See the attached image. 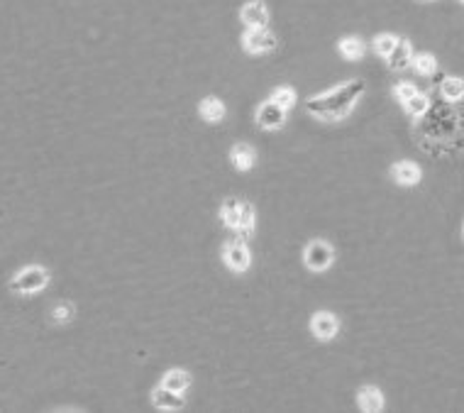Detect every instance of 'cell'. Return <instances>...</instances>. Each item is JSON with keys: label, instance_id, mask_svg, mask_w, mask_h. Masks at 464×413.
<instances>
[{"label": "cell", "instance_id": "5b68a950", "mask_svg": "<svg viewBox=\"0 0 464 413\" xmlns=\"http://www.w3.org/2000/svg\"><path fill=\"white\" fill-rule=\"evenodd\" d=\"M240 18L247 29H259L269 24V10H266V5L261 0H249V3L242 5Z\"/></svg>", "mask_w": 464, "mask_h": 413}, {"label": "cell", "instance_id": "8fae6325", "mask_svg": "<svg viewBox=\"0 0 464 413\" xmlns=\"http://www.w3.org/2000/svg\"><path fill=\"white\" fill-rule=\"evenodd\" d=\"M357 401H359V409L367 411V413H377L384 409V396L382 391L377 389V386H362L357 394Z\"/></svg>", "mask_w": 464, "mask_h": 413}, {"label": "cell", "instance_id": "9a60e30c", "mask_svg": "<svg viewBox=\"0 0 464 413\" xmlns=\"http://www.w3.org/2000/svg\"><path fill=\"white\" fill-rule=\"evenodd\" d=\"M201 115H203V120L208 122H220L225 118V106L220 98H205V101H201Z\"/></svg>", "mask_w": 464, "mask_h": 413}, {"label": "cell", "instance_id": "8992f818", "mask_svg": "<svg viewBox=\"0 0 464 413\" xmlns=\"http://www.w3.org/2000/svg\"><path fill=\"white\" fill-rule=\"evenodd\" d=\"M338 330H340V323L333 313L320 311L310 318V332H313L318 340H333V337L338 335Z\"/></svg>", "mask_w": 464, "mask_h": 413}, {"label": "cell", "instance_id": "4fadbf2b", "mask_svg": "<svg viewBox=\"0 0 464 413\" xmlns=\"http://www.w3.org/2000/svg\"><path fill=\"white\" fill-rule=\"evenodd\" d=\"M393 178H396L401 186H416L421 181V169L413 162H398L393 167Z\"/></svg>", "mask_w": 464, "mask_h": 413}, {"label": "cell", "instance_id": "ac0fdd59", "mask_svg": "<svg viewBox=\"0 0 464 413\" xmlns=\"http://www.w3.org/2000/svg\"><path fill=\"white\" fill-rule=\"evenodd\" d=\"M440 91H442V96H445L447 101H460V98L464 96V81L462 78H455V76L442 78Z\"/></svg>", "mask_w": 464, "mask_h": 413}, {"label": "cell", "instance_id": "e0dca14e", "mask_svg": "<svg viewBox=\"0 0 464 413\" xmlns=\"http://www.w3.org/2000/svg\"><path fill=\"white\" fill-rule=\"evenodd\" d=\"M403 106H406L408 115L421 118V115H426L428 108H430V98L423 96V93H413V96L408 98V101H403Z\"/></svg>", "mask_w": 464, "mask_h": 413}, {"label": "cell", "instance_id": "cb8c5ba5", "mask_svg": "<svg viewBox=\"0 0 464 413\" xmlns=\"http://www.w3.org/2000/svg\"><path fill=\"white\" fill-rule=\"evenodd\" d=\"M73 318V306L71 303H61V306L54 308V321L57 323H68Z\"/></svg>", "mask_w": 464, "mask_h": 413}, {"label": "cell", "instance_id": "44dd1931", "mask_svg": "<svg viewBox=\"0 0 464 413\" xmlns=\"http://www.w3.org/2000/svg\"><path fill=\"white\" fill-rule=\"evenodd\" d=\"M254 227V208L249 203H240V220H237V230H242L245 235H249Z\"/></svg>", "mask_w": 464, "mask_h": 413}, {"label": "cell", "instance_id": "2e32d148", "mask_svg": "<svg viewBox=\"0 0 464 413\" xmlns=\"http://www.w3.org/2000/svg\"><path fill=\"white\" fill-rule=\"evenodd\" d=\"M338 49L345 59H349V62H357V59L364 57V42L357 37H345L342 42L338 44Z\"/></svg>", "mask_w": 464, "mask_h": 413}, {"label": "cell", "instance_id": "7a4b0ae2", "mask_svg": "<svg viewBox=\"0 0 464 413\" xmlns=\"http://www.w3.org/2000/svg\"><path fill=\"white\" fill-rule=\"evenodd\" d=\"M49 284V272L42 270V267H24L22 272L13 276L10 281V288L15 293H37L42 291L44 286Z\"/></svg>", "mask_w": 464, "mask_h": 413}, {"label": "cell", "instance_id": "7c38bea8", "mask_svg": "<svg viewBox=\"0 0 464 413\" xmlns=\"http://www.w3.org/2000/svg\"><path fill=\"white\" fill-rule=\"evenodd\" d=\"M230 162L237 172H249L252 164H254V149L249 144H235L230 152Z\"/></svg>", "mask_w": 464, "mask_h": 413}, {"label": "cell", "instance_id": "484cf974", "mask_svg": "<svg viewBox=\"0 0 464 413\" xmlns=\"http://www.w3.org/2000/svg\"><path fill=\"white\" fill-rule=\"evenodd\" d=\"M421 3H426V0H421Z\"/></svg>", "mask_w": 464, "mask_h": 413}, {"label": "cell", "instance_id": "5bb4252c", "mask_svg": "<svg viewBox=\"0 0 464 413\" xmlns=\"http://www.w3.org/2000/svg\"><path fill=\"white\" fill-rule=\"evenodd\" d=\"M161 386H166V389H171V391H179V394H184V391L191 386L189 372H184V370H169V372L164 374V379H161Z\"/></svg>", "mask_w": 464, "mask_h": 413}, {"label": "cell", "instance_id": "9c48e42d", "mask_svg": "<svg viewBox=\"0 0 464 413\" xmlns=\"http://www.w3.org/2000/svg\"><path fill=\"white\" fill-rule=\"evenodd\" d=\"M284 120H286V111L276 106L274 101H266L264 106L259 108V113H256V122H259L264 130H276L279 125H284Z\"/></svg>", "mask_w": 464, "mask_h": 413}, {"label": "cell", "instance_id": "d6986e66", "mask_svg": "<svg viewBox=\"0 0 464 413\" xmlns=\"http://www.w3.org/2000/svg\"><path fill=\"white\" fill-rule=\"evenodd\" d=\"M220 218L228 227H237V220H240V201L235 198H228L223 203V211H220Z\"/></svg>", "mask_w": 464, "mask_h": 413}, {"label": "cell", "instance_id": "d4e9b609", "mask_svg": "<svg viewBox=\"0 0 464 413\" xmlns=\"http://www.w3.org/2000/svg\"><path fill=\"white\" fill-rule=\"evenodd\" d=\"M393 93H396V98L403 103V101H408V98H411L413 93H418V91H416V86H413V83H406V81H403V83H398V86L393 88Z\"/></svg>", "mask_w": 464, "mask_h": 413}, {"label": "cell", "instance_id": "ffe728a7", "mask_svg": "<svg viewBox=\"0 0 464 413\" xmlns=\"http://www.w3.org/2000/svg\"><path fill=\"white\" fill-rule=\"evenodd\" d=\"M269 101H274L279 108L289 111V108H293V103H296V93H293V88H291V86H279Z\"/></svg>", "mask_w": 464, "mask_h": 413}, {"label": "cell", "instance_id": "6da1fadb", "mask_svg": "<svg viewBox=\"0 0 464 413\" xmlns=\"http://www.w3.org/2000/svg\"><path fill=\"white\" fill-rule=\"evenodd\" d=\"M364 88L367 86H364L362 78L340 83V86H335L333 91L308 98V101H305V111H308L313 118H318V120L338 122L352 113V108L357 106V101L362 98Z\"/></svg>", "mask_w": 464, "mask_h": 413}, {"label": "cell", "instance_id": "52a82bcc", "mask_svg": "<svg viewBox=\"0 0 464 413\" xmlns=\"http://www.w3.org/2000/svg\"><path fill=\"white\" fill-rule=\"evenodd\" d=\"M249 262H252V255L245 247V242L242 240L228 242V247H225V265H228L232 272H247L249 270Z\"/></svg>", "mask_w": 464, "mask_h": 413}, {"label": "cell", "instance_id": "ba28073f", "mask_svg": "<svg viewBox=\"0 0 464 413\" xmlns=\"http://www.w3.org/2000/svg\"><path fill=\"white\" fill-rule=\"evenodd\" d=\"M384 59H386L389 69H393V71H403V69H408V66H411V62H413L411 42H408V39H396L393 49Z\"/></svg>", "mask_w": 464, "mask_h": 413}, {"label": "cell", "instance_id": "603a6c76", "mask_svg": "<svg viewBox=\"0 0 464 413\" xmlns=\"http://www.w3.org/2000/svg\"><path fill=\"white\" fill-rule=\"evenodd\" d=\"M393 44H396V37H393V34H379V37L374 39V52L386 57V54L393 49Z\"/></svg>", "mask_w": 464, "mask_h": 413}, {"label": "cell", "instance_id": "3957f363", "mask_svg": "<svg viewBox=\"0 0 464 413\" xmlns=\"http://www.w3.org/2000/svg\"><path fill=\"white\" fill-rule=\"evenodd\" d=\"M333 257H335V252H333V247H330L328 242L313 240L308 247H305L303 260H305V267H308L310 272H325L330 265H333Z\"/></svg>", "mask_w": 464, "mask_h": 413}, {"label": "cell", "instance_id": "7402d4cb", "mask_svg": "<svg viewBox=\"0 0 464 413\" xmlns=\"http://www.w3.org/2000/svg\"><path fill=\"white\" fill-rule=\"evenodd\" d=\"M411 64H416V71L423 74V76H430V74L437 71V62H435L433 54H418Z\"/></svg>", "mask_w": 464, "mask_h": 413}, {"label": "cell", "instance_id": "277c9868", "mask_svg": "<svg viewBox=\"0 0 464 413\" xmlns=\"http://www.w3.org/2000/svg\"><path fill=\"white\" fill-rule=\"evenodd\" d=\"M242 44H245V49L249 54H269L276 49L279 39L266 27H259V29H247L245 37H242Z\"/></svg>", "mask_w": 464, "mask_h": 413}, {"label": "cell", "instance_id": "30bf717a", "mask_svg": "<svg viewBox=\"0 0 464 413\" xmlns=\"http://www.w3.org/2000/svg\"><path fill=\"white\" fill-rule=\"evenodd\" d=\"M152 401H154V406H157V409H161V411H181L186 406L184 396H181L179 391L166 389V386H159V389H154V394H152Z\"/></svg>", "mask_w": 464, "mask_h": 413}]
</instances>
